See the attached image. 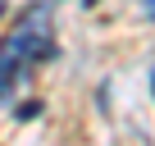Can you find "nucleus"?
Returning a JSON list of instances; mask_svg holds the SVG:
<instances>
[{
	"mask_svg": "<svg viewBox=\"0 0 155 146\" xmlns=\"http://www.w3.org/2000/svg\"><path fill=\"white\" fill-rule=\"evenodd\" d=\"M82 5H87V9H91V5H101V0H82Z\"/></svg>",
	"mask_w": 155,
	"mask_h": 146,
	"instance_id": "6",
	"label": "nucleus"
},
{
	"mask_svg": "<svg viewBox=\"0 0 155 146\" xmlns=\"http://www.w3.org/2000/svg\"><path fill=\"white\" fill-rule=\"evenodd\" d=\"M150 96H155V68H150Z\"/></svg>",
	"mask_w": 155,
	"mask_h": 146,
	"instance_id": "5",
	"label": "nucleus"
},
{
	"mask_svg": "<svg viewBox=\"0 0 155 146\" xmlns=\"http://www.w3.org/2000/svg\"><path fill=\"white\" fill-rule=\"evenodd\" d=\"M0 55H5L23 78H28V68L32 64H46L59 55L55 46V18H50V0H32V5L14 18V32L0 41Z\"/></svg>",
	"mask_w": 155,
	"mask_h": 146,
	"instance_id": "1",
	"label": "nucleus"
},
{
	"mask_svg": "<svg viewBox=\"0 0 155 146\" xmlns=\"http://www.w3.org/2000/svg\"><path fill=\"white\" fill-rule=\"evenodd\" d=\"M18 78H23V73H18V68H14L5 55H0V101H5V96L14 91V82H18Z\"/></svg>",
	"mask_w": 155,
	"mask_h": 146,
	"instance_id": "2",
	"label": "nucleus"
},
{
	"mask_svg": "<svg viewBox=\"0 0 155 146\" xmlns=\"http://www.w3.org/2000/svg\"><path fill=\"white\" fill-rule=\"evenodd\" d=\"M41 114V101H23V110H18V119H37Z\"/></svg>",
	"mask_w": 155,
	"mask_h": 146,
	"instance_id": "3",
	"label": "nucleus"
},
{
	"mask_svg": "<svg viewBox=\"0 0 155 146\" xmlns=\"http://www.w3.org/2000/svg\"><path fill=\"white\" fill-rule=\"evenodd\" d=\"M0 18H5V0H0Z\"/></svg>",
	"mask_w": 155,
	"mask_h": 146,
	"instance_id": "7",
	"label": "nucleus"
},
{
	"mask_svg": "<svg viewBox=\"0 0 155 146\" xmlns=\"http://www.w3.org/2000/svg\"><path fill=\"white\" fill-rule=\"evenodd\" d=\"M146 18H155V0H146Z\"/></svg>",
	"mask_w": 155,
	"mask_h": 146,
	"instance_id": "4",
	"label": "nucleus"
}]
</instances>
